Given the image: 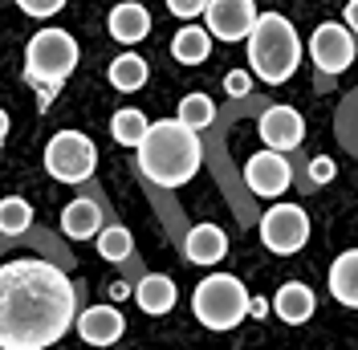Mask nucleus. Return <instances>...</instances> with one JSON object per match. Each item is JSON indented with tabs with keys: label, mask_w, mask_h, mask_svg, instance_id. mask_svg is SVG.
Listing matches in <instances>:
<instances>
[{
	"label": "nucleus",
	"mask_w": 358,
	"mask_h": 350,
	"mask_svg": "<svg viewBox=\"0 0 358 350\" xmlns=\"http://www.w3.org/2000/svg\"><path fill=\"white\" fill-rule=\"evenodd\" d=\"M78 322L73 281L41 257L0 265V350H45Z\"/></svg>",
	"instance_id": "f257e3e1"
},
{
	"label": "nucleus",
	"mask_w": 358,
	"mask_h": 350,
	"mask_svg": "<svg viewBox=\"0 0 358 350\" xmlns=\"http://www.w3.org/2000/svg\"><path fill=\"white\" fill-rule=\"evenodd\" d=\"M138 151V172L155 188H183L203 163V143L196 131H187L179 118H159L151 122L147 139L134 147Z\"/></svg>",
	"instance_id": "f03ea898"
},
{
	"label": "nucleus",
	"mask_w": 358,
	"mask_h": 350,
	"mask_svg": "<svg viewBox=\"0 0 358 350\" xmlns=\"http://www.w3.org/2000/svg\"><path fill=\"white\" fill-rule=\"evenodd\" d=\"M248 69L252 78H261L265 86H281L289 82L297 66H301V37L281 13H261L252 33H248Z\"/></svg>",
	"instance_id": "7ed1b4c3"
},
{
	"label": "nucleus",
	"mask_w": 358,
	"mask_h": 350,
	"mask_svg": "<svg viewBox=\"0 0 358 350\" xmlns=\"http://www.w3.org/2000/svg\"><path fill=\"white\" fill-rule=\"evenodd\" d=\"M82 49L73 41V33L66 29H37L29 45H24V82L37 86L41 94V106L66 86V78L78 69Z\"/></svg>",
	"instance_id": "20e7f679"
},
{
	"label": "nucleus",
	"mask_w": 358,
	"mask_h": 350,
	"mask_svg": "<svg viewBox=\"0 0 358 350\" xmlns=\"http://www.w3.org/2000/svg\"><path fill=\"white\" fill-rule=\"evenodd\" d=\"M192 314L203 330H236L248 318V289L232 273H208L192 293Z\"/></svg>",
	"instance_id": "39448f33"
},
{
	"label": "nucleus",
	"mask_w": 358,
	"mask_h": 350,
	"mask_svg": "<svg viewBox=\"0 0 358 350\" xmlns=\"http://www.w3.org/2000/svg\"><path fill=\"white\" fill-rule=\"evenodd\" d=\"M98 167V147L82 131H57L45 143V172L57 183H86Z\"/></svg>",
	"instance_id": "423d86ee"
},
{
	"label": "nucleus",
	"mask_w": 358,
	"mask_h": 350,
	"mask_svg": "<svg viewBox=\"0 0 358 350\" xmlns=\"http://www.w3.org/2000/svg\"><path fill=\"white\" fill-rule=\"evenodd\" d=\"M261 241L277 257L301 253L306 241H310V216H306V208H297V204H273L261 216Z\"/></svg>",
	"instance_id": "0eeeda50"
},
{
	"label": "nucleus",
	"mask_w": 358,
	"mask_h": 350,
	"mask_svg": "<svg viewBox=\"0 0 358 350\" xmlns=\"http://www.w3.org/2000/svg\"><path fill=\"white\" fill-rule=\"evenodd\" d=\"M355 37H350V29L346 24H338V21H326V24H317L313 29V37H310V57H313V66L322 69V74H346V69L355 66Z\"/></svg>",
	"instance_id": "6e6552de"
},
{
	"label": "nucleus",
	"mask_w": 358,
	"mask_h": 350,
	"mask_svg": "<svg viewBox=\"0 0 358 350\" xmlns=\"http://www.w3.org/2000/svg\"><path fill=\"white\" fill-rule=\"evenodd\" d=\"M257 17H261V13H257L252 0H208V8H203L208 33H212L216 41H248Z\"/></svg>",
	"instance_id": "1a4fd4ad"
},
{
	"label": "nucleus",
	"mask_w": 358,
	"mask_h": 350,
	"mask_svg": "<svg viewBox=\"0 0 358 350\" xmlns=\"http://www.w3.org/2000/svg\"><path fill=\"white\" fill-rule=\"evenodd\" d=\"M245 183H248V192L252 196H261V200H277V196H285L289 192V183H293V172H289V159L281 151H257L252 159L245 163Z\"/></svg>",
	"instance_id": "9d476101"
},
{
	"label": "nucleus",
	"mask_w": 358,
	"mask_h": 350,
	"mask_svg": "<svg viewBox=\"0 0 358 350\" xmlns=\"http://www.w3.org/2000/svg\"><path fill=\"white\" fill-rule=\"evenodd\" d=\"M261 143H265L268 151H297L301 147V139H306V118L297 114L293 106H268L261 114Z\"/></svg>",
	"instance_id": "9b49d317"
},
{
	"label": "nucleus",
	"mask_w": 358,
	"mask_h": 350,
	"mask_svg": "<svg viewBox=\"0 0 358 350\" xmlns=\"http://www.w3.org/2000/svg\"><path fill=\"white\" fill-rule=\"evenodd\" d=\"M78 338L90 342V346H114L122 334H127V318H122V309L114 306H90L78 314Z\"/></svg>",
	"instance_id": "f8f14e48"
},
{
	"label": "nucleus",
	"mask_w": 358,
	"mask_h": 350,
	"mask_svg": "<svg viewBox=\"0 0 358 350\" xmlns=\"http://www.w3.org/2000/svg\"><path fill=\"white\" fill-rule=\"evenodd\" d=\"M183 257L192 265H203V269H212V265H220L228 257V237H224L220 224H196L192 232H187V241H183Z\"/></svg>",
	"instance_id": "ddd939ff"
},
{
	"label": "nucleus",
	"mask_w": 358,
	"mask_h": 350,
	"mask_svg": "<svg viewBox=\"0 0 358 350\" xmlns=\"http://www.w3.org/2000/svg\"><path fill=\"white\" fill-rule=\"evenodd\" d=\"M106 29H110V37L118 45H138L147 33H151V13H147L138 0H122V4L110 8Z\"/></svg>",
	"instance_id": "4468645a"
},
{
	"label": "nucleus",
	"mask_w": 358,
	"mask_h": 350,
	"mask_svg": "<svg viewBox=\"0 0 358 350\" xmlns=\"http://www.w3.org/2000/svg\"><path fill=\"white\" fill-rule=\"evenodd\" d=\"M313 309H317V298H313V289L306 281H285L273 298V314L285 326H306L313 318Z\"/></svg>",
	"instance_id": "2eb2a0df"
},
{
	"label": "nucleus",
	"mask_w": 358,
	"mask_h": 350,
	"mask_svg": "<svg viewBox=\"0 0 358 350\" xmlns=\"http://www.w3.org/2000/svg\"><path fill=\"white\" fill-rule=\"evenodd\" d=\"M176 298H179V289L167 273H147L143 281L134 285V302H138L143 314H151V318L171 314V309H176Z\"/></svg>",
	"instance_id": "dca6fc26"
},
{
	"label": "nucleus",
	"mask_w": 358,
	"mask_h": 350,
	"mask_svg": "<svg viewBox=\"0 0 358 350\" xmlns=\"http://www.w3.org/2000/svg\"><path fill=\"white\" fill-rule=\"evenodd\" d=\"M330 298L338 306L358 309V248H346V253L334 257V265H330Z\"/></svg>",
	"instance_id": "f3484780"
},
{
	"label": "nucleus",
	"mask_w": 358,
	"mask_h": 350,
	"mask_svg": "<svg viewBox=\"0 0 358 350\" xmlns=\"http://www.w3.org/2000/svg\"><path fill=\"white\" fill-rule=\"evenodd\" d=\"M171 57H176L179 66H203V62L212 57V33L187 21L176 37H171Z\"/></svg>",
	"instance_id": "a211bd4d"
},
{
	"label": "nucleus",
	"mask_w": 358,
	"mask_h": 350,
	"mask_svg": "<svg viewBox=\"0 0 358 350\" xmlns=\"http://www.w3.org/2000/svg\"><path fill=\"white\" fill-rule=\"evenodd\" d=\"M62 232L73 237V241L98 237V232H102V208H98L94 200H73V204H66V212H62Z\"/></svg>",
	"instance_id": "6ab92c4d"
},
{
	"label": "nucleus",
	"mask_w": 358,
	"mask_h": 350,
	"mask_svg": "<svg viewBox=\"0 0 358 350\" xmlns=\"http://www.w3.org/2000/svg\"><path fill=\"white\" fill-rule=\"evenodd\" d=\"M106 78H110L114 90H122V94H134V90L147 86V62L138 57V53H118L106 69Z\"/></svg>",
	"instance_id": "aec40b11"
},
{
	"label": "nucleus",
	"mask_w": 358,
	"mask_h": 350,
	"mask_svg": "<svg viewBox=\"0 0 358 350\" xmlns=\"http://www.w3.org/2000/svg\"><path fill=\"white\" fill-rule=\"evenodd\" d=\"M147 131H151V122H147V114L143 110H114V118H110V134H114V143L118 147H138L143 139H147Z\"/></svg>",
	"instance_id": "412c9836"
},
{
	"label": "nucleus",
	"mask_w": 358,
	"mask_h": 350,
	"mask_svg": "<svg viewBox=\"0 0 358 350\" xmlns=\"http://www.w3.org/2000/svg\"><path fill=\"white\" fill-rule=\"evenodd\" d=\"M179 122L187 127V131L200 134L203 127H212V118H216V102L208 98V94H187V98H179Z\"/></svg>",
	"instance_id": "4be33fe9"
},
{
	"label": "nucleus",
	"mask_w": 358,
	"mask_h": 350,
	"mask_svg": "<svg viewBox=\"0 0 358 350\" xmlns=\"http://www.w3.org/2000/svg\"><path fill=\"white\" fill-rule=\"evenodd\" d=\"M33 224V204L24 196H4L0 200V232L4 237H21Z\"/></svg>",
	"instance_id": "5701e85b"
},
{
	"label": "nucleus",
	"mask_w": 358,
	"mask_h": 350,
	"mask_svg": "<svg viewBox=\"0 0 358 350\" xmlns=\"http://www.w3.org/2000/svg\"><path fill=\"white\" fill-rule=\"evenodd\" d=\"M131 253H134V237L122 228V224H114V228H102V232H98V257H102V261L118 265V261H127Z\"/></svg>",
	"instance_id": "b1692460"
},
{
	"label": "nucleus",
	"mask_w": 358,
	"mask_h": 350,
	"mask_svg": "<svg viewBox=\"0 0 358 350\" xmlns=\"http://www.w3.org/2000/svg\"><path fill=\"white\" fill-rule=\"evenodd\" d=\"M17 8H21L24 17H37V21H45V17L62 13V8H66V0H17Z\"/></svg>",
	"instance_id": "393cba45"
},
{
	"label": "nucleus",
	"mask_w": 358,
	"mask_h": 350,
	"mask_svg": "<svg viewBox=\"0 0 358 350\" xmlns=\"http://www.w3.org/2000/svg\"><path fill=\"white\" fill-rule=\"evenodd\" d=\"M224 90H228V98H245L252 90V74L248 69H228L224 74Z\"/></svg>",
	"instance_id": "a878e982"
},
{
	"label": "nucleus",
	"mask_w": 358,
	"mask_h": 350,
	"mask_svg": "<svg viewBox=\"0 0 358 350\" xmlns=\"http://www.w3.org/2000/svg\"><path fill=\"white\" fill-rule=\"evenodd\" d=\"M203 8H208V0H167V13L179 21H196V17H203Z\"/></svg>",
	"instance_id": "bb28decb"
},
{
	"label": "nucleus",
	"mask_w": 358,
	"mask_h": 350,
	"mask_svg": "<svg viewBox=\"0 0 358 350\" xmlns=\"http://www.w3.org/2000/svg\"><path fill=\"white\" fill-rule=\"evenodd\" d=\"M310 175H313V183H330L338 175V167H334V159H326V155H317L310 163Z\"/></svg>",
	"instance_id": "cd10ccee"
},
{
	"label": "nucleus",
	"mask_w": 358,
	"mask_h": 350,
	"mask_svg": "<svg viewBox=\"0 0 358 350\" xmlns=\"http://www.w3.org/2000/svg\"><path fill=\"white\" fill-rule=\"evenodd\" d=\"M268 309H273V302H265V298H248V318H265Z\"/></svg>",
	"instance_id": "c85d7f7f"
},
{
	"label": "nucleus",
	"mask_w": 358,
	"mask_h": 350,
	"mask_svg": "<svg viewBox=\"0 0 358 350\" xmlns=\"http://www.w3.org/2000/svg\"><path fill=\"white\" fill-rule=\"evenodd\" d=\"M346 29H355V33H358V0L346 4Z\"/></svg>",
	"instance_id": "c756f323"
},
{
	"label": "nucleus",
	"mask_w": 358,
	"mask_h": 350,
	"mask_svg": "<svg viewBox=\"0 0 358 350\" xmlns=\"http://www.w3.org/2000/svg\"><path fill=\"white\" fill-rule=\"evenodd\" d=\"M8 131H13V122H8V110L0 106V147H4V139H8Z\"/></svg>",
	"instance_id": "7c9ffc66"
},
{
	"label": "nucleus",
	"mask_w": 358,
	"mask_h": 350,
	"mask_svg": "<svg viewBox=\"0 0 358 350\" xmlns=\"http://www.w3.org/2000/svg\"><path fill=\"white\" fill-rule=\"evenodd\" d=\"M127 293H131V285H127V281H114L110 285V298H127Z\"/></svg>",
	"instance_id": "2f4dec72"
}]
</instances>
